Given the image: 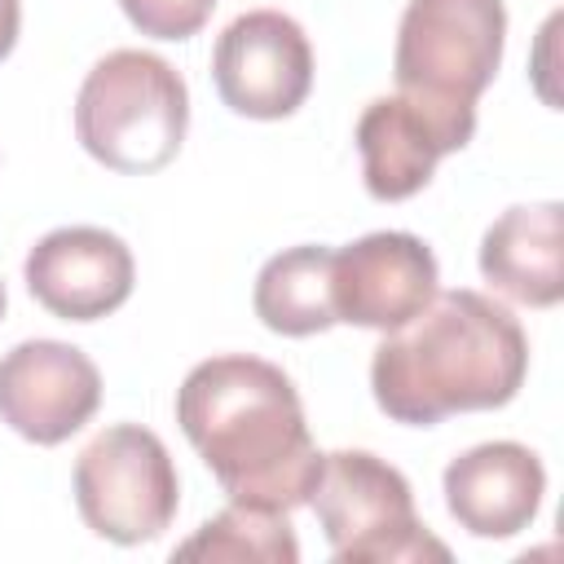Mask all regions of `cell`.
Returning a JSON list of instances; mask_svg holds the SVG:
<instances>
[{
	"label": "cell",
	"instance_id": "2e32d148",
	"mask_svg": "<svg viewBox=\"0 0 564 564\" xmlns=\"http://www.w3.org/2000/svg\"><path fill=\"white\" fill-rule=\"evenodd\" d=\"M128 22L154 40H189L212 18L216 0H119Z\"/></svg>",
	"mask_w": 564,
	"mask_h": 564
},
{
	"label": "cell",
	"instance_id": "4fadbf2b",
	"mask_svg": "<svg viewBox=\"0 0 564 564\" xmlns=\"http://www.w3.org/2000/svg\"><path fill=\"white\" fill-rule=\"evenodd\" d=\"M560 203L507 207L480 238V273L529 308H551L564 295Z\"/></svg>",
	"mask_w": 564,
	"mask_h": 564
},
{
	"label": "cell",
	"instance_id": "8fae6325",
	"mask_svg": "<svg viewBox=\"0 0 564 564\" xmlns=\"http://www.w3.org/2000/svg\"><path fill=\"white\" fill-rule=\"evenodd\" d=\"M132 251L119 234L97 225H66L44 234L26 256V291L66 322H97L132 295Z\"/></svg>",
	"mask_w": 564,
	"mask_h": 564
},
{
	"label": "cell",
	"instance_id": "7c38bea8",
	"mask_svg": "<svg viewBox=\"0 0 564 564\" xmlns=\"http://www.w3.org/2000/svg\"><path fill=\"white\" fill-rule=\"evenodd\" d=\"M546 494L542 458L520 441H485L445 467V507L471 538H516Z\"/></svg>",
	"mask_w": 564,
	"mask_h": 564
},
{
	"label": "cell",
	"instance_id": "9a60e30c",
	"mask_svg": "<svg viewBox=\"0 0 564 564\" xmlns=\"http://www.w3.org/2000/svg\"><path fill=\"white\" fill-rule=\"evenodd\" d=\"M176 560H256V564H295L300 542L286 511L229 502L194 538L176 546Z\"/></svg>",
	"mask_w": 564,
	"mask_h": 564
},
{
	"label": "cell",
	"instance_id": "7a4b0ae2",
	"mask_svg": "<svg viewBox=\"0 0 564 564\" xmlns=\"http://www.w3.org/2000/svg\"><path fill=\"white\" fill-rule=\"evenodd\" d=\"M529 370V339L507 304L480 291H436L432 304L397 330H383L370 357L379 410L410 427L445 414L507 405Z\"/></svg>",
	"mask_w": 564,
	"mask_h": 564
},
{
	"label": "cell",
	"instance_id": "5bb4252c",
	"mask_svg": "<svg viewBox=\"0 0 564 564\" xmlns=\"http://www.w3.org/2000/svg\"><path fill=\"white\" fill-rule=\"evenodd\" d=\"M256 317L278 335H322L335 326L330 308V247L304 242L278 251L256 278Z\"/></svg>",
	"mask_w": 564,
	"mask_h": 564
},
{
	"label": "cell",
	"instance_id": "9c48e42d",
	"mask_svg": "<svg viewBox=\"0 0 564 564\" xmlns=\"http://www.w3.org/2000/svg\"><path fill=\"white\" fill-rule=\"evenodd\" d=\"M436 295V256L423 238L401 229L366 234L330 251L335 322L366 330H397Z\"/></svg>",
	"mask_w": 564,
	"mask_h": 564
},
{
	"label": "cell",
	"instance_id": "ac0fdd59",
	"mask_svg": "<svg viewBox=\"0 0 564 564\" xmlns=\"http://www.w3.org/2000/svg\"><path fill=\"white\" fill-rule=\"evenodd\" d=\"M0 317H4V282H0Z\"/></svg>",
	"mask_w": 564,
	"mask_h": 564
},
{
	"label": "cell",
	"instance_id": "e0dca14e",
	"mask_svg": "<svg viewBox=\"0 0 564 564\" xmlns=\"http://www.w3.org/2000/svg\"><path fill=\"white\" fill-rule=\"evenodd\" d=\"M18 26H22V4H18V0H0V57L13 53Z\"/></svg>",
	"mask_w": 564,
	"mask_h": 564
},
{
	"label": "cell",
	"instance_id": "6da1fadb",
	"mask_svg": "<svg viewBox=\"0 0 564 564\" xmlns=\"http://www.w3.org/2000/svg\"><path fill=\"white\" fill-rule=\"evenodd\" d=\"M176 423L229 502L291 516L313 498L322 449L282 366L247 352L198 361L176 388Z\"/></svg>",
	"mask_w": 564,
	"mask_h": 564
},
{
	"label": "cell",
	"instance_id": "52a82bcc",
	"mask_svg": "<svg viewBox=\"0 0 564 564\" xmlns=\"http://www.w3.org/2000/svg\"><path fill=\"white\" fill-rule=\"evenodd\" d=\"M220 101L247 119H286L313 88V48L304 26L282 9L238 13L212 53Z\"/></svg>",
	"mask_w": 564,
	"mask_h": 564
},
{
	"label": "cell",
	"instance_id": "ba28073f",
	"mask_svg": "<svg viewBox=\"0 0 564 564\" xmlns=\"http://www.w3.org/2000/svg\"><path fill=\"white\" fill-rule=\"evenodd\" d=\"M476 132V110H441L410 93L375 97L357 119L361 176L370 198L401 203L419 194L436 163L463 150Z\"/></svg>",
	"mask_w": 564,
	"mask_h": 564
},
{
	"label": "cell",
	"instance_id": "30bf717a",
	"mask_svg": "<svg viewBox=\"0 0 564 564\" xmlns=\"http://www.w3.org/2000/svg\"><path fill=\"white\" fill-rule=\"evenodd\" d=\"M101 405L88 352L62 339H22L0 357V419L35 445H62Z\"/></svg>",
	"mask_w": 564,
	"mask_h": 564
},
{
	"label": "cell",
	"instance_id": "8992f818",
	"mask_svg": "<svg viewBox=\"0 0 564 564\" xmlns=\"http://www.w3.org/2000/svg\"><path fill=\"white\" fill-rule=\"evenodd\" d=\"M75 502L84 524L119 546L154 542L181 507V480L167 445L141 423L97 432L75 463Z\"/></svg>",
	"mask_w": 564,
	"mask_h": 564
},
{
	"label": "cell",
	"instance_id": "3957f363",
	"mask_svg": "<svg viewBox=\"0 0 564 564\" xmlns=\"http://www.w3.org/2000/svg\"><path fill=\"white\" fill-rule=\"evenodd\" d=\"M189 128V93L172 62L145 48L106 53L79 84L75 137L79 145L128 176L159 172L176 159Z\"/></svg>",
	"mask_w": 564,
	"mask_h": 564
},
{
	"label": "cell",
	"instance_id": "277c9868",
	"mask_svg": "<svg viewBox=\"0 0 564 564\" xmlns=\"http://www.w3.org/2000/svg\"><path fill=\"white\" fill-rule=\"evenodd\" d=\"M308 502L339 564H410L449 555L419 524L410 480L370 449L322 454V476Z\"/></svg>",
	"mask_w": 564,
	"mask_h": 564
},
{
	"label": "cell",
	"instance_id": "5b68a950",
	"mask_svg": "<svg viewBox=\"0 0 564 564\" xmlns=\"http://www.w3.org/2000/svg\"><path fill=\"white\" fill-rule=\"evenodd\" d=\"M502 40V0H410L392 53L397 93L441 110H476L498 75Z\"/></svg>",
	"mask_w": 564,
	"mask_h": 564
}]
</instances>
